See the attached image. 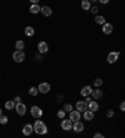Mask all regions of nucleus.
<instances>
[{
  "instance_id": "15",
  "label": "nucleus",
  "mask_w": 125,
  "mask_h": 138,
  "mask_svg": "<svg viewBox=\"0 0 125 138\" xmlns=\"http://www.w3.org/2000/svg\"><path fill=\"white\" fill-rule=\"evenodd\" d=\"M88 110L93 111V112H96V111L99 110V105H98V102H96V101H90V102L88 103Z\"/></svg>"
},
{
  "instance_id": "7",
  "label": "nucleus",
  "mask_w": 125,
  "mask_h": 138,
  "mask_svg": "<svg viewBox=\"0 0 125 138\" xmlns=\"http://www.w3.org/2000/svg\"><path fill=\"white\" fill-rule=\"evenodd\" d=\"M61 128L64 129V131H70V129L73 128V122L70 121V119H64L62 118V121H61Z\"/></svg>"
},
{
  "instance_id": "32",
  "label": "nucleus",
  "mask_w": 125,
  "mask_h": 138,
  "mask_svg": "<svg viewBox=\"0 0 125 138\" xmlns=\"http://www.w3.org/2000/svg\"><path fill=\"white\" fill-rule=\"evenodd\" d=\"M94 137L95 138H104V136H103L101 133H98V132H96V133L94 134Z\"/></svg>"
},
{
  "instance_id": "5",
  "label": "nucleus",
  "mask_w": 125,
  "mask_h": 138,
  "mask_svg": "<svg viewBox=\"0 0 125 138\" xmlns=\"http://www.w3.org/2000/svg\"><path fill=\"white\" fill-rule=\"evenodd\" d=\"M119 56H120V54L116 52V51H111V52H109V55H108V62L109 63H114L115 61H118V59H119Z\"/></svg>"
},
{
  "instance_id": "16",
  "label": "nucleus",
  "mask_w": 125,
  "mask_h": 138,
  "mask_svg": "<svg viewBox=\"0 0 125 138\" xmlns=\"http://www.w3.org/2000/svg\"><path fill=\"white\" fill-rule=\"evenodd\" d=\"M40 11L43 13L44 16H50V15L53 14V10H51V8H49V6H43V8H40Z\"/></svg>"
},
{
  "instance_id": "24",
  "label": "nucleus",
  "mask_w": 125,
  "mask_h": 138,
  "mask_svg": "<svg viewBox=\"0 0 125 138\" xmlns=\"http://www.w3.org/2000/svg\"><path fill=\"white\" fill-rule=\"evenodd\" d=\"M14 107H15V102L14 101H8L6 103H5V108L9 111V110H14Z\"/></svg>"
},
{
  "instance_id": "26",
  "label": "nucleus",
  "mask_w": 125,
  "mask_h": 138,
  "mask_svg": "<svg viewBox=\"0 0 125 138\" xmlns=\"http://www.w3.org/2000/svg\"><path fill=\"white\" fill-rule=\"evenodd\" d=\"M8 121H9V119H8L6 116H3V114L0 116V123H1V124H6V123H8Z\"/></svg>"
},
{
  "instance_id": "37",
  "label": "nucleus",
  "mask_w": 125,
  "mask_h": 138,
  "mask_svg": "<svg viewBox=\"0 0 125 138\" xmlns=\"http://www.w3.org/2000/svg\"><path fill=\"white\" fill-rule=\"evenodd\" d=\"M30 1H31L33 4H38V3H39V1H40V0H30Z\"/></svg>"
},
{
  "instance_id": "1",
  "label": "nucleus",
  "mask_w": 125,
  "mask_h": 138,
  "mask_svg": "<svg viewBox=\"0 0 125 138\" xmlns=\"http://www.w3.org/2000/svg\"><path fill=\"white\" fill-rule=\"evenodd\" d=\"M33 129H34V132H36L38 134L48 133V127H46V124L44 123L43 121H40L39 118L35 121V123H34V126H33Z\"/></svg>"
},
{
  "instance_id": "39",
  "label": "nucleus",
  "mask_w": 125,
  "mask_h": 138,
  "mask_svg": "<svg viewBox=\"0 0 125 138\" xmlns=\"http://www.w3.org/2000/svg\"><path fill=\"white\" fill-rule=\"evenodd\" d=\"M89 1H92V3H96L98 0H89Z\"/></svg>"
},
{
  "instance_id": "17",
  "label": "nucleus",
  "mask_w": 125,
  "mask_h": 138,
  "mask_svg": "<svg viewBox=\"0 0 125 138\" xmlns=\"http://www.w3.org/2000/svg\"><path fill=\"white\" fill-rule=\"evenodd\" d=\"M84 113V118L86 119V121H92V119H94V112L90 110H86L83 112Z\"/></svg>"
},
{
  "instance_id": "3",
  "label": "nucleus",
  "mask_w": 125,
  "mask_h": 138,
  "mask_svg": "<svg viewBox=\"0 0 125 138\" xmlns=\"http://www.w3.org/2000/svg\"><path fill=\"white\" fill-rule=\"evenodd\" d=\"M30 113H31V116H33L34 118L38 119L43 116V110H41L40 107H38V106H33V107L30 108Z\"/></svg>"
},
{
  "instance_id": "25",
  "label": "nucleus",
  "mask_w": 125,
  "mask_h": 138,
  "mask_svg": "<svg viewBox=\"0 0 125 138\" xmlns=\"http://www.w3.org/2000/svg\"><path fill=\"white\" fill-rule=\"evenodd\" d=\"M38 92H39V90L36 88V87H31L29 90V95L30 96H36L38 95Z\"/></svg>"
},
{
  "instance_id": "40",
  "label": "nucleus",
  "mask_w": 125,
  "mask_h": 138,
  "mask_svg": "<svg viewBox=\"0 0 125 138\" xmlns=\"http://www.w3.org/2000/svg\"><path fill=\"white\" fill-rule=\"evenodd\" d=\"M1 114H3V111H1V108H0V116H1Z\"/></svg>"
},
{
  "instance_id": "13",
  "label": "nucleus",
  "mask_w": 125,
  "mask_h": 138,
  "mask_svg": "<svg viewBox=\"0 0 125 138\" xmlns=\"http://www.w3.org/2000/svg\"><path fill=\"white\" fill-rule=\"evenodd\" d=\"M92 91H93V88L90 86H84L81 88V91H80V95H81L83 97H88V96L92 95Z\"/></svg>"
},
{
  "instance_id": "27",
  "label": "nucleus",
  "mask_w": 125,
  "mask_h": 138,
  "mask_svg": "<svg viewBox=\"0 0 125 138\" xmlns=\"http://www.w3.org/2000/svg\"><path fill=\"white\" fill-rule=\"evenodd\" d=\"M101 85H103V80H101V78H96V80H94V86H95V87H100Z\"/></svg>"
},
{
  "instance_id": "20",
  "label": "nucleus",
  "mask_w": 125,
  "mask_h": 138,
  "mask_svg": "<svg viewBox=\"0 0 125 138\" xmlns=\"http://www.w3.org/2000/svg\"><path fill=\"white\" fill-rule=\"evenodd\" d=\"M81 8H83V10H89L92 8L90 1L89 0H81Z\"/></svg>"
},
{
  "instance_id": "28",
  "label": "nucleus",
  "mask_w": 125,
  "mask_h": 138,
  "mask_svg": "<svg viewBox=\"0 0 125 138\" xmlns=\"http://www.w3.org/2000/svg\"><path fill=\"white\" fill-rule=\"evenodd\" d=\"M65 113H66V112H65V111L64 110H60V111H58V117L59 118H65Z\"/></svg>"
},
{
  "instance_id": "23",
  "label": "nucleus",
  "mask_w": 125,
  "mask_h": 138,
  "mask_svg": "<svg viewBox=\"0 0 125 138\" xmlns=\"http://www.w3.org/2000/svg\"><path fill=\"white\" fill-rule=\"evenodd\" d=\"M15 47H16V50H23V49L25 47L24 41H23V40H18L16 44H15Z\"/></svg>"
},
{
  "instance_id": "22",
  "label": "nucleus",
  "mask_w": 125,
  "mask_h": 138,
  "mask_svg": "<svg viewBox=\"0 0 125 138\" xmlns=\"http://www.w3.org/2000/svg\"><path fill=\"white\" fill-rule=\"evenodd\" d=\"M95 23H96L98 25H103L104 23H106V21H105V18H104L103 15H98V16L95 18Z\"/></svg>"
},
{
  "instance_id": "21",
  "label": "nucleus",
  "mask_w": 125,
  "mask_h": 138,
  "mask_svg": "<svg viewBox=\"0 0 125 138\" xmlns=\"http://www.w3.org/2000/svg\"><path fill=\"white\" fill-rule=\"evenodd\" d=\"M30 13L31 14H38L39 11H40V6H39L38 4H33L31 6H30Z\"/></svg>"
},
{
  "instance_id": "36",
  "label": "nucleus",
  "mask_w": 125,
  "mask_h": 138,
  "mask_svg": "<svg viewBox=\"0 0 125 138\" xmlns=\"http://www.w3.org/2000/svg\"><path fill=\"white\" fill-rule=\"evenodd\" d=\"M56 101H58V102H61V101H62V96H59V97H56Z\"/></svg>"
},
{
  "instance_id": "14",
  "label": "nucleus",
  "mask_w": 125,
  "mask_h": 138,
  "mask_svg": "<svg viewBox=\"0 0 125 138\" xmlns=\"http://www.w3.org/2000/svg\"><path fill=\"white\" fill-rule=\"evenodd\" d=\"M34 132V129H33V126L31 124H25L24 126V128H23V134L24 136H30V134Z\"/></svg>"
},
{
  "instance_id": "35",
  "label": "nucleus",
  "mask_w": 125,
  "mask_h": 138,
  "mask_svg": "<svg viewBox=\"0 0 125 138\" xmlns=\"http://www.w3.org/2000/svg\"><path fill=\"white\" fill-rule=\"evenodd\" d=\"M99 1H100L101 4H108L109 3V0H99Z\"/></svg>"
},
{
  "instance_id": "12",
  "label": "nucleus",
  "mask_w": 125,
  "mask_h": 138,
  "mask_svg": "<svg viewBox=\"0 0 125 138\" xmlns=\"http://www.w3.org/2000/svg\"><path fill=\"white\" fill-rule=\"evenodd\" d=\"M71 129H74L76 133H80V132H83V129H84V124H83L80 121H76V122H74Z\"/></svg>"
},
{
  "instance_id": "30",
  "label": "nucleus",
  "mask_w": 125,
  "mask_h": 138,
  "mask_svg": "<svg viewBox=\"0 0 125 138\" xmlns=\"http://www.w3.org/2000/svg\"><path fill=\"white\" fill-rule=\"evenodd\" d=\"M90 11H92L93 14H98V11H99V8L98 6H93V8H90Z\"/></svg>"
},
{
  "instance_id": "6",
  "label": "nucleus",
  "mask_w": 125,
  "mask_h": 138,
  "mask_svg": "<svg viewBox=\"0 0 125 138\" xmlns=\"http://www.w3.org/2000/svg\"><path fill=\"white\" fill-rule=\"evenodd\" d=\"M50 88H51V87H50V85H49L48 82H41L38 87V90L40 93H48L49 91H50Z\"/></svg>"
},
{
  "instance_id": "10",
  "label": "nucleus",
  "mask_w": 125,
  "mask_h": 138,
  "mask_svg": "<svg viewBox=\"0 0 125 138\" xmlns=\"http://www.w3.org/2000/svg\"><path fill=\"white\" fill-rule=\"evenodd\" d=\"M76 110L79 112H84L88 110V102L86 101H79L76 102Z\"/></svg>"
},
{
  "instance_id": "18",
  "label": "nucleus",
  "mask_w": 125,
  "mask_h": 138,
  "mask_svg": "<svg viewBox=\"0 0 125 138\" xmlns=\"http://www.w3.org/2000/svg\"><path fill=\"white\" fill-rule=\"evenodd\" d=\"M92 96L94 100H99L101 96H103V92H101V90H93L92 91Z\"/></svg>"
},
{
  "instance_id": "34",
  "label": "nucleus",
  "mask_w": 125,
  "mask_h": 138,
  "mask_svg": "<svg viewBox=\"0 0 125 138\" xmlns=\"http://www.w3.org/2000/svg\"><path fill=\"white\" fill-rule=\"evenodd\" d=\"M14 102H15V103H19V102H20V97H15Z\"/></svg>"
},
{
  "instance_id": "11",
  "label": "nucleus",
  "mask_w": 125,
  "mask_h": 138,
  "mask_svg": "<svg viewBox=\"0 0 125 138\" xmlns=\"http://www.w3.org/2000/svg\"><path fill=\"white\" fill-rule=\"evenodd\" d=\"M103 33L105 35H110L113 33V25L110 23H104L103 24Z\"/></svg>"
},
{
  "instance_id": "19",
  "label": "nucleus",
  "mask_w": 125,
  "mask_h": 138,
  "mask_svg": "<svg viewBox=\"0 0 125 138\" xmlns=\"http://www.w3.org/2000/svg\"><path fill=\"white\" fill-rule=\"evenodd\" d=\"M34 34H35V30H34L33 26H26L25 28V35L26 36H34Z\"/></svg>"
},
{
  "instance_id": "29",
  "label": "nucleus",
  "mask_w": 125,
  "mask_h": 138,
  "mask_svg": "<svg viewBox=\"0 0 125 138\" xmlns=\"http://www.w3.org/2000/svg\"><path fill=\"white\" fill-rule=\"evenodd\" d=\"M71 110H73V106L70 105V103H66V105L64 106V111H65V112H70Z\"/></svg>"
},
{
  "instance_id": "38",
  "label": "nucleus",
  "mask_w": 125,
  "mask_h": 138,
  "mask_svg": "<svg viewBox=\"0 0 125 138\" xmlns=\"http://www.w3.org/2000/svg\"><path fill=\"white\" fill-rule=\"evenodd\" d=\"M90 101H92V98H89V96H88V97H86V102H88V103H89Z\"/></svg>"
},
{
  "instance_id": "9",
  "label": "nucleus",
  "mask_w": 125,
  "mask_h": 138,
  "mask_svg": "<svg viewBox=\"0 0 125 138\" xmlns=\"http://www.w3.org/2000/svg\"><path fill=\"white\" fill-rule=\"evenodd\" d=\"M38 50H39V52H40V54L48 52V50H49L48 44L45 43V41H40V43L38 44Z\"/></svg>"
},
{
  "instance_id": "4",
  "label": "nucleus",
  "mask_w": 125,
  "mask_h": 138,
  "mask_svg": "<svg viewBox=\"0 0 125 138\" xmlns=\"http://www.w3.org/2000/svg\"><path fill=\"white\" fill-rule=\"evenodd\" d=\"M14 108H15V111H16V113L19 114V116H24V114L26 113V106H25L24 103H21V102H19V103H16Z\"/></svg>"
},
{
  "instance_id": "31",
  "label": "nucleus",
  "mask_w": 125,
  "mask_h": 138,
  "mask_svg": "<svg viewBox=\"0 0 125 138\" xmlns=\"http://www.w3.org/2000/svg\"><path fill=\"white\" fill-rule=\"evenodd\" d=\"M106 114H108V117L110 118V117H113V116H114V111H113V110H109Z\"/></svg>"
},
{
  "instance_id": "33",
  "label": "nucleus",
  "mask_w": 125,
  "mask_h": 138,
  "mask_svg": "<svg viewBox=\"0 0 125 138\" xmlns=\"http://www.w3.org/2000/svg\"><path fill=\"white\" fill-rule=\"evenodd\" d=\"M120 111H125V103L124 102H121L120 103Z\"/></svg>"
},
{
  "instance_id": "8",
  "label": "nucleus",
  "mask_w": 125,
  "mask_h": 138,
  "mask_svg": "<svg viewBox=\"0 0 125 138\" xmlns=\"http://www.w3.org/2000/svg\"><path fill=\"white\" fill-rule=\"evenodd\" d=\"M69 119L73 123L74 122H76V121H79L80 119V112L78 110H75V111H70V116H69Z\"/></svg>"
},
{
  "instance_id": "2",
  "label": "nucleus",
  "mask_w": 125,
  "mask_h": 138,
  "mask_svg": "<svg viewBox=\"0 0 125 138\" xmlns=\"http://www.w3.org/2000/svg\"><path fill=\"white\" fill-rule=\"evenodd\" d=\"M13 60L15 62H23L25 60V54L23 50H16L14 54H13Z\"/></svg>"
}]
</instances>
